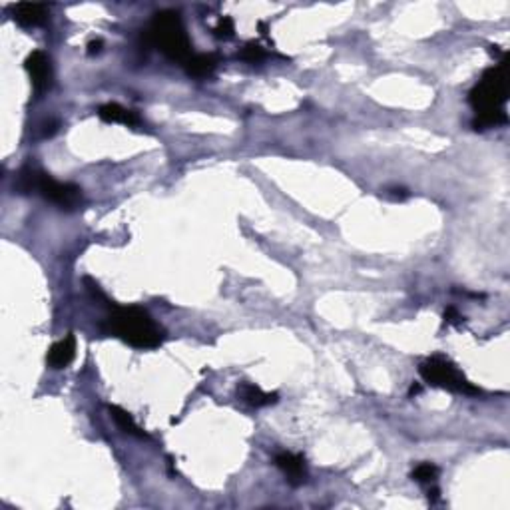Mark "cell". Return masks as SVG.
<instances>
[{
    "label": "cell",
    "mask_w": 510,
    "mask_h": 510,
    "mask_svg": "<svg viewBox=\"0 0 510 510\" xmlns=\"http://www.w3.org/2000/svg\"><path fill=\"white\" fill-rule=\"evenodd\" d=\"M413 480H417V483H421V485H427V487H430V485H435L437 483V478H439V466H435L433 463H421L413 471Z\"/></svg>",
    "instance_id": "obj_15"
},
{
    "label": "cell",
    "mask_w": 510,
    "mask_h": 510,
    "mask_svg": "<svg viewBox=\"0 0 510 510\" xmlns=\"http://www.w3.org/2000/svg\"><path fill=\"white\" fill-rule=\"evenodd\" d=\"M444 321L452 325H461L463 323V317H461V313H459L454 307H449V309L444 311Z\"/></svg>",
    "instance_id": "obj_18"
},
{
    "label": "cell",
    "mask_w": 510,
    "mask_h": 510,
    "mask_svg": "<svg viewBox=\"0 0 510 510\" xmlns=\"http://www.w3.org/2000/svg\"><path fill=\"white\" fill-rule=\"evenodd\" d=\"M240 58L245 60V62H259V60L266 58V50L257 42H247L240 52Z\"/></svg>",
    "instance_id": "obj_17"
},
{
    "label": "cell",
    "mask_w": 510,
    "mask_h": 510,
    "mask_svg": "<svg viewBox=\"0 0 510 510\" xmlns=\"http://www.w3.org/2000/svg\"><path fill=\"white\" fill-rule=\"evenodd\" d=\"M102 40H92V42H88V54H98L100 50H102Z\"/></svg>",
    "instance_id": "obj_20"
},
{
    "label": "cell",
    "mask_w": 510,
    "mask_h": 510,
    "mask_svg": "<svg viewBox=\"0 0 510 510\" xmlns=\"http://www.w3.org/2000/svg\"><path fill=\"white\" fill-rule=\"evenodd\" d=\"M98 116L102 118L108 124H126V126H138L139 118L136 112L126 110L120 104H104L98 108Z\"/></svg>",
    "instance_id": "obj_10"
},
{
    "label": "cell",
    "mask_w": 510,
    "mask_h": 510,
    "mask_svg": "<svg viewBox=\"0 0 510 510\" xmlns=\"http://www.w3.org/2000/svg\"><path fill=\"white\" fill-rule=\"evenodd\" d=\"M275 464L278 468L287 476L290 485L297 487V485H303L305 478H307V471H305V463L299 454H293V452H279L275 456Z\"/></svg>",
    "instance_id": "obj_8"
},
{
    "label": "cell",
    "mask_w": 510,
    "mask_h": 510,
    "mask_svg": "<svg viewBox=\"0 0 510 510\" xmlns=\"http://www.w3.org/2000/svg\"><path fill=\"white\" fill-rule=\"evenodd\" d=\"M218 66V58L213 54H194L192 58L184 64V68L189 76L194 78H206L211 76L213 70Z\"/></svg>",
    "instance_id": "obj_11"
},
{
    "label": "cell",
    "mask_w": 510,
    "mask_h": 510,
    "mask_svg": "<svg viewBox=\"0 0 510 510\" xmlns=\"http://www.w3.org/2000/svg\"><path fill=\"white\" fill-rule=\"evenodd\" d=\"M213 35L218 36L220 40H230L235 35V24H233V18L230 16H221L216 28H213Z\"/></svg>",
    "instance_id": "obj_16"
},
{
    "label": "cell",
    "mask_w": 510,
    "mask_h": 510,
    "mask_svg": "<svg viewBox=\"0 0 510 510\" xmlns=\"http://www.w3.org/2000/svg\"><path fill=\"white\" fill-rule=\"evenodd\" d=\"M240 394H242V399H244L247 405L255 406V409L273 405V403L278 401V393H266V391H261L259 387L249 385V382H244V385L240 387Z\"/></svg>",
    "instance_id": "obj_12"
},
{
    "label": "cell",
    "mask_w": 510,
    "mask_h": 510,
    "mask_svg": "<svg viewBox=\"0 0 510 510\" xmlns=\"http://www.w3.org/2000/svg\"><path fill=\"white\" fill-rule=\"evenodd\" d=\"M110 415L112 418L116 421V425L120 429L124 430L126 435H134V437H138V439H146V433L139 429L138 423L132 418L130 413H126L124 409H120V406H110Z\"/></svg>",
    "instance_id": "obj_13"
},
{
    "label": "cell",
    "mask_w": 510,
    "mask_h": 510,
    "mask_svg": "<svg viewBox=\"0 0 510 510\" xmlns=\"http://www.w3.org/2000/svg\"><path fill=\"white\" fill-rule=\"evenodd\" d=\"M24 68L30 76L32 90L38 96H42L46 90H50V86H52V64L42 50H35L32 54H28V58L24 62Z\"/></svg>",
    "instance_id": "obj_6"
},
{
    "label": "cell",
    "mask_w": 510,
    "mask_h": 510,
    "mask_svg": "<svg viewBox=\"0 0 510 510\" xmlns=\"http://www.w3.org/2000/svg\"><path fill=\"white\" fill-rule=\"evenodd\" d=\"M259 30H261V36H267V26L263 23H259Z\"/></svg>",
    "instance_id": "obj_22"
},
{
    "label": "cell",
    "mask_w": 510,
    "mask_h": 510,
    "mask_svg": "<svg viewBox=\"0 0 510 510\" xmlns=\"http://www.w3.org/2000/svg\"><path fill=\"white\" fill-rule=\"evenodd\" d=\"M110 333L138 349H154L162 343V331L139 307H118L108 319Z\"/></svg>",
    "instance_id": "obj_2"
},
{
    "label": "cell",
    "mask_w": 510,
    "mask_h": 510,
    "mask_svg": "<svg viewBox=\"0 0 510 510\" xmlns=\"http://www.w3.org/2000/svg\"><path fill=\"white\" fill-rule=\"evenodd\" d=\"M146 40L151 46L160 48L163 54L174 62L186 64L187 60L194 56L192 42L186 35L184 23H182L180 14L174 11L158 12L151 18L150 28L146 30Z\"/></svg>",
    "instance_id": "obj_1"
},
{
    "label": "cell",
    "mask_w": 510,
    "mask_h": 510,
    "mask_svg": "<svg viewBox=\"0 0 510 510\" xmlns=\"http://www.w3.org/2000/svg\"><path fill=\"white\" fill-rule=\"evenodd\" d=\"M500 124H506V114L502 110H495V112H483L476 114L473 126L476 130H487V128H497Z\"/></svg>",
    "instance_id": "obj_14"
},
{
    "label": "cell",
    "mask_w": 510,
    "mask_h": 510,
    "mask_svg": "<svg viewBox=\"0 0 510 510\" xmlns=\"http://www.w3.org/2000/svg\"><path fill=\"white\" fill-rule=\"evenodd\" d=\"M12 16L24 28H36L48 20V6L36 2H18L12 6Z\"/></svg>",
    "instance_id": "obj_7"
},
{
    "label": "cell",
    "mask_w": 510,
    "mask_h": 510,
    "mask_svg": "<svg viewBox=\"0 0 510 510\" xmlns=\"http://www.w3.org/2000/svg\"><path fill=\"white\" fill-rule=\"evenodd\" d=\"M418 373L425 381L433 385V387H441L452 393H463V394H476L478 389L473 387L471 382L466 381L463 373L459 371L449 359H442V357H430L425 363H421Z\"/></svg>",
    "instance_id": "obj_4"
},
{
    "label": "cell",
    "mask_w": 510,
    "mask_h": 510,
    "mask_svg": "<svg viewBox=\"0 0 510 510\" xmlns=\"http://www.w3.org/2000/svg\"><path fill=\"white\" fill-rule=\"evenodd\" d=\"M509 64L506 60H502L499 66L488 68L480 82L468 94V102L475 108L476 114L483 112H495L502 110V104L509 98Z\"/></svg>",
    "instance_id": "obj_3"
},
{
    "label": "cell",
    "mask_w": 510,
    "mask_h": 510,
    "mask_svg": "<svg viewBox=\"0 0 510 510\" xmlns=\"http://www.w3.org/2000/svg\"><path fill=\"white\" fill-rule=\"evenodd\" d=\"M387 196L391 197V199H394V201H397V199L401 201V199L409 197V192H406L405 187H391V189H387Z\"/></svg>",
    "instance_id": "obj_19"
},
{
    "label": "cell",
    "mask_w": 510,
    "mask_h": 510,
    "mask_svg": "<svg viewBox=\"0 0 510 510\" xmlns=\"http://www.w3.org/2000/svg\"><path fill=\"white\" fill-rule=\"evenodd\" d=\"M409 393H411V394H417V393H421V385H413V387H411V391H409Z\"/></svg>",
    "instance_id": "obj_21"
},
{
    "label": "cell",
    "mask_w": 510,
    "mask_h": 510,
    "mask_svg": "<svg viewBox=\"0 0 510 510\" xmlns=\"http://www.w3.org/2000/svg\"><path fill=\"white\" fill-rule=\"evenodd\" d=\"M74 355H76V339H74V335L64 337L48 351V365L52 369H64L74 361Z\"/></svg>",
    "instance_id": "obj_9"
},
{
    "label": "cell",
    "mask_w": 510,
    "mask_h": 510,
    "mask_svg": "<svg viewBox=\"0 0 510 510\" xmlns=\"http://www.w3.org/2000/svg\"><path fill=\"white\" fill-rule=\"evenodd\" d=\"M36 192L44 197V199H48V201L56 204L60 209H74L82 204L80 187L74 186V184H62V182H56L52 175L44 174V172H40Z\"/></svg>",
    "instance_id": "obj_5"
}]
</instances>
